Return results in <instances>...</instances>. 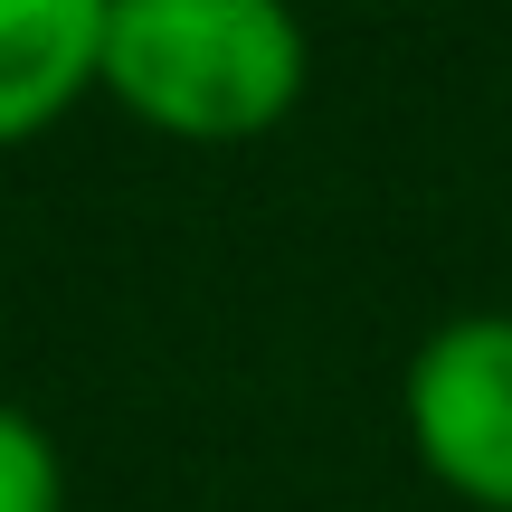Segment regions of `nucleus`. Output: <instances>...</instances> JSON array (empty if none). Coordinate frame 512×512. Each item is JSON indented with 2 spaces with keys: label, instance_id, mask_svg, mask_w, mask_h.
Returning a JSON list of instances; mask_svg holds the SVG:
<instances>
[{
  "label": "nucleus",
  "instance_id": "obj_1",
  "mask_svg": "<svg viewBox=\"0 0 512 512\" xmlns=\"http://www.w3.org/2000/svg\"><path fill=\"white\" fill-rule=\"evenodd\" d=\"M105 86L190 143H247L304 95V19L285 0H114Z\"/></svg>",
  "mask_w": 512,
  "mask_h": 512
},
{
  "label": "nucleus",
  "instance_id": "obj_2",
  "mask_svg": "<svg viewBox=\"0 0 512 512\" xmlns=\"http://www.w3.org/2000/svg\"><path fill=\"white\" fill-rule=\"evenodd\" d=\"M408 427L427 475L512 512V313H456L427 332L408 361Z\"/></svg>",
  "mask_w": 512,
  "mask_h": 512
},
{
  "label": "nucleus",
  "instance_id": "obj_3",
  "mask_svg": "<svg viewBox=\"0 0 512 512\" xmlns=\"http://www.w3.org/2000/svg\"><path fill=\"white\" fill-rule=\"evenodd\" d=\"M105 10L114 0H0V143L57 124L76 86L105 76Z\"/></svg>",
  "mask_w": 512,
  "mask_h": 512
},
{
  "label": "nucleus",
  "instance_id": "obj_4",
  "mask_svg": "<svg viewBox=\"0 0 512 512\" xmlns=\"http://www.w3.org/2000/svg\"><path fill=\"white\" fill-rule=\"evenodd\" d=\"M67 484H57V446L38 437V418H19L0 399V512H57Z\"/></svg>",
  "mask_w": 512,
  "mask_h": 512
}]
</instances>
